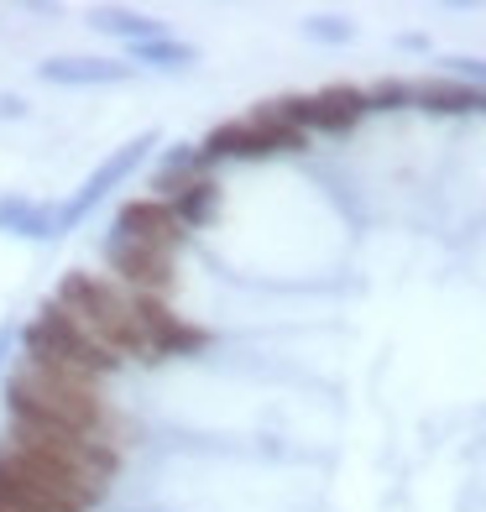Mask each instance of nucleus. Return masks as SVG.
Segmentation results:
<instances>
[{
    "label": "nucleus",
    "instance_id": "obj_1",
    "mask_svg": "<svg viewBox=\"0 0 486 512\" xmlns=\"http://www.w3.org/2000/svg\"><path fill=\"white\" fill-rule=\"evenodd\" d=\"M6 413L11 424L32 429H63V434H100L105 439V398L95 382L63 377V371H42L21 361L6 377Z\"/></svg>",
    "mask_w": 486,
    "mask_h": 512
},
{
    "label": "nucleus",
    "instance_id": "obj_2",
    "mask_svg": "<svg viewBox=\"0 0 486 512\" xmlns=\"http://www.w3.org/2000/svg\"><path fill=\"white\" fill-rule=\"evenodd\" d=\"M53 304L68 309V319H74L95 345H105L110 356H136V351H147L142 319H136V298L121 293V283H110V277H95V272H63Z\"/></svg>",
    "mask_w": 486,
    "mask_h": 512
},
{
    "label": "nucleus",
    "instance_id": "obj_3",
    "mask_svg": "<svg viewBox=\"0 0 486 512\" xmlns=\"http://www.w3.org/2000/svg\"><path fill=\"white\" fill-rule=\"evenodd\" d=\"M105 502V481H79L0 445V512H89Z\"/></svg>",
    "mask_w": 486,
    "mask_h": 512
},
{
    "label": "nucleus",
    "instance_id": "obj_4",
    "mask_svg": "<svg viewBox=\"0 0 486 512\" xmlns=\"http://www.w3.org/2000/svg\"><path fill=\"white\" fill-rule=\"evenodd\" d=\"M21 345H27V366L63 371V377H79V382H100L121 366V356H110L105 345L89 340L79 324L68 319V309H58L53 298L21 324Z\"/></svg>",
    "mask_w": 486,
    "mask_h": 512
},
{
    "label": "nucleus",
    "instance_id": "obj_5",
    "mask_svg": "<svg viewBox=\"0 0 486 512\" xmlns=\"http://www.w3.org/2000/svg\"><path fill=\"white\" fill-rule=\"evenodd\" d=\"M6 450H21L63 476H79V481H110L115 460H121L115 445L100 434H63V429H32V424H11Z\"/></svg>",
    "mask_w": 486,
    "mask_h": 512
},
{
    "label": "nucleus",
    "instance_id": "obj_6",
    "mask_svg": "<svg viewBox=\"0 0 486 512\" xmlns=\"http://www.w3.org/2000/svg\"><path fill=\"white\" fill-rule=\"evenodd\" d=\"M152 147H157V131H142V136H131V142H121L110 157H100V162H95V173H89L79 189L53 209V236H68V230H79V225L95 215V209H100V204H105V199H110V194L121 189V183L152 157Z\"/></svg>",
    "mask_w": 486,
    "mask_h": 512
},
{
    "label": "nucleus",
    "instance_id": "obj_7",
    "mask_svg": "<svg viewBox=\"0 0 486 512\" xmlns=\"http://www.w3.org/2000/svg\"><path fill=\"white\" fill-rule=\"evenodd\" d=\"M304 147V131L288 126L283 115L272 110V100L251 115H236V121H220L210 136L199 142L204 162L215 157H267V152H298Z\"/></svg>",
    "mask_w": 486,
    "mask_h": 512
},
{
    "label": "nucleus",
    "instance_id": "obj_8",
    "mask_svg": "<svg viewBox=\"0 0 486 512\" xmlns=\"http://www.w3.org/2000/svg\"><path fill=\"white\" fill-rule=\"evenodd\" d=\"M105 262L110 272H121V283L136 288V298H162L173 283V251L152 246V241H131L121 230L105 236Z\"/></svg>",
    "mask_w": 486,
    "mask_h": 512
},
{
    "label": "nucleus",
    "instance_id": "obj_9",
    "mask_svg": "<svg viewBox=\"0 0 486 512\" xmlns=\"http://www.w3.org/2000/svg\"><path fill=\"white\" fill-rule=\"evenodd\" d=\"M136 319H142L147 351H157V356H194V351L210 345V330H204V324L178 319L162 298H136Z\"/></svg>",
    "mask_w": 486,
    "mask_h": 512
},
{
    "label": "nucleus",
    "instance_id": "obj_10",
    "mask_svg": "<svg viewBox=\"0 0 486 512\" xmlns=\"http://www.w3.org/2000/svg\"><path fill=\"white\" fill-rule=\"evenodd\" d=\"M361 115H366V89H351V84H330L319 95H298V126L304 131L345 136Z\"/></svg>",
    "mask_w": 486,
    "mask_h": 512
},
{
    "label": "nucleus",
    "instance_id": "obj_11",
    "mask_svg": "<svg viewBox=\"0 0 486 512\" xmlns=\"http://www.w3.org/2000/svg\"><path fill=\"white\" fill-rule=\"evenodd\" d=\"M115 230L131 241H152V246H178L183 241V225L173 220V204L168 199H126L121 215H115Z\"/></svg>",
    "mask_w": 486,
    "mask_h": 512
},
{
    "label": "nucleus",
    "instance_id": "obj_12",
    "mask_svg": "<svg viewBox=\"0 0 486 512\" xmlns=\"http://www.w3.org/2000/svg\"><path fill=\"white\" fill-rule=\"evenodd\" d=\"M37 79L58 84V89H100V84H126L131 63H121V58H48V63H37Z\"/></svg>",
    "mask_w": 486,
    "mask_h": 512
},
{
    "label": "nucleus",
    "instance_id": "obj_13",
    "mask_svg": "<svg viewBox=\"0 0 486 512\" xmlns=\"http://www.w3.org/2000/svg\"><path fill=\"white\" fill-rule=\"evenodd\" d=\"M0 230L16 241H58L53 236V209L27 194H0Z\"/></svg>",
    "mask_w": 486,
    "mask_h": 512
},
{
    "label": "nucleus",
    "instance_id": "obj_14",
    "mask_svg": "<svg viewBox=\"0 0 486 512\" xmlns=\"http://www.w3.org/2000/svg\"><path fill=\"white\" fill-rule=\"evenodd\" d=\"M89 27L105 32V37H121L126 48H136V42H152V37H168V27H162L157 16L131 11V6H100V11H89Z\"/></svg>",
    "mask_w": 486,
    "mask_h": 512
},
{
    "label": "nucleus",
    "instance_id": "obj_15",
    "mask_svg": "<svg viewBox=\"0 0 486 512\" xmlns=\"http://www.w3.org/2000/svg\"><path fill=\"white\" fill-rule=\"evenodd\" d=\"M131 63L157 68V74H183V68L199 63V48L194 42H178V37H152V42H136L131 48Z\"/></svg>",
    "mask_w": 486,
    "mask_h": 512
},
{
    "label": "nucleus",
    "instance_id": "obj_16",
    "mask_svg": "<svg viewBox=\"0 0 486 512\" xmlns=\"http://www.w3.org/2000/svg\"><path fill=\"white\" fill-rule=\"evenodd\" d=\"M220 215V183L204 173V178H194L183 194H173V220L178 225H210Z\"/></svg>",
    "mask_w": 486,
    "mask_h": 512
},
{
    "label": "nucleus",
    "instance_id": "obj_17",
    "mask_svg": "<svg viewBox=\"0 0 486 512\" xmlns=\"http://www.w3.org/2000/svg\"><path fill=\"white\" fill-rule=\"evenodd\" d=\"M403 105H413V84L403 79H382L366 89V110H403Z\"/></svg>",
    "mask_w": 486,
    "mask_h": 512
},
{
    "label": "nucleus",
    "instance_id": "obj_18",
    "mask_svg": "<svg viewBox=\"0 0 486 512\" xmlns=\"http://www.w3.org/2000/svg\"><path fill=\"white\" fill-rule=\"evenodd\" d=\"M304 32H309L314 42H351V37H356V27H351V21H340V16H309Z\"/></svg>",
    "mask_w": 486,
    "mask_h": 512
},
{
    "label": "nucleus",
    "instance_id": "obj_19",
    "mask_svg": "<svg viewBox=\"0 0 486 512\" xmlns=\"http://www.w3.org/2000/svg\"><path fill=\"white\" fill-rule=\"evenodd\" d=\"M450 68H455L460 79H476V84L486 89V63H481V58H450Z\"/></svg>",
    "mask_w": 486,
    "mask_h": 512
},
{
    "label": "nucleus",
    "instance_id": "obj_20",
    "mask_svg": "<svg viewBox=\"0 0 486 512\" xmlns=\"http://www.w3.org/2000/svg\"><path fill=\"white\" fill-rule=\"evenodd\" d=\"M11 345H16V324H0V366H6V356H11Z\"/></svg>",
    "mask_w": 486,
    "mask_h": 512
}]
</instances>
